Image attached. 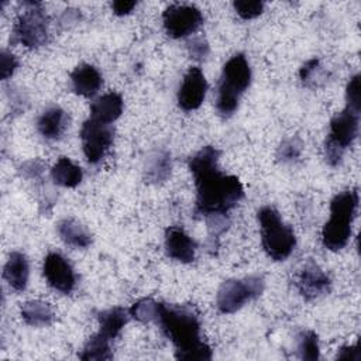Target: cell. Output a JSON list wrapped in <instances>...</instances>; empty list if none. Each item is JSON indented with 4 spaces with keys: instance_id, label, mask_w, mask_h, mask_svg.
Masks as SVG:
<instances>
[{
    "instance_id": "1f68e13d",
    "label": "cell",
    "mask_w": 361,
    "mask_h": 361,
    "mask_svg": "<svg viewBox=\"0 0 361 361\" xmlns=\"http://www.w3.org/2000/svg\"><path fill=\"white\" fill-rule=\"evenodd\" d=\"M189 54L193 59L202 61L209 55V45L202 37H196L189 42Z\"/></svg>"
},
{
    "instance_id": "f1b7e54d",
    "label": "cell",
    "mask_w": 361,
    "mask_h": 361,
    "mask_svg": "<svg viewBox=\"0 0 361 361\" xmlns=\"http://www.w3.org/2000/svg\"><path fill=\"white\" fill-rule=\"evenodd\" d=\"M345 100L347 107L361 111V90H360V75H355L350 79L345 89Z\"/></svg>"
},
{
    "instance_id": "8fae6325",
    "label": "cell",
    "mask_w": 361,
    "mask_h": 361,
    "mask_svg": "<svg viewBox=\"0 0 361 361\" xmlns=\"http://www.w3.org/2000/svg\"><path fill=\"white\" fill-rule=\"evenodd\" d=\"M293 283L306 300H313L326 295L331 286L329 275L313 261L305 262L295 272Z\"/></svg>"
},
{
    "instance_id": "4316f807",
    "label": "cell",
    "mask_w": 361,
    "mask_h": 361,
    "mask_svg": "<svg viewBox=\"0 0 361 361\" xmlns=\"http://www.w3.org/2000/svg\"><path fill=\"white\" fill-rule=\"evenodd\" d=\"M299 76L300 80L307 85V86H316L320 80L324 79L323 76V69L320 65V61L317 58H312L309 61H306L300 71H299Z\"/></svg>"
},
{
    "instance_id": "ffe728a7",
    "label": "cell",
    "mask_w": 361,
    "mask_h": 361,
    "mask_svg": "<svg viewBox=\"0 0 361 361\" xmlns=\"http://www.w3.org/2000/svg\"><path fill=\"white\" fill-rule=\"evenodd\" d=\"M128 317L130 312L120 306L103 310L99 313V333L110 341L114 340L127 324Z\"/></svg>"
},
{
    "instance_id": "3957f363",
    "label": "cell",
    "mask_w": 361,
    "mask_h": 361,
    "mask_svg": "<svg viewBox=\"0 0 361 361\" xmlns=\"http://www.w3.org/2000/svg\"><path fill=\"white\" fill-rule=\"evenodd\" d=\"M358 189L337 193L330 202V217L322 230V243L330 251L343 250L350 237L351 226L358 207Z\"/></svg>"
},
{
    "instance_id": "cb8c5ba5",
    "label": "cell",
    "mask_w": 361,
    "mask_h": 361,
    "mask_svg": "<svg viewBox=\"0 0 361 361\" xmlns=\"http://www.w3.org/2000/svg\"><path fill=\"white\" fill-rule=\"evenodd\" d=\"M79 358L83 361H106L113 358L110 340L102 336L99 331L89 337V340L85 343L82 353L79 354Z\"/></svg>"
},
{
    "instance_id": "4fadbf2b",
    "label": "cell",
    "mask_w": 361,
    "mask_h": 361,
    "mask_svg": "<svg viewBox=\"0 0 361 361\" xmlns=\"http://www.w3.org/2000/svg\"><path fill=\"white\" fill-rule=\"evenodd\" d=\"M207 82L200 68L192 66L182 79L178 92V104L185 111H192L200 107L206 97Z\"/></svg>"
},
{
    "instance_id": "e0dca14e",
    "label": "cell",
    "mask_w": 361,
    "mask_h": 361,
    "mask_svg": "<svg viewBox=\"0 0 361 361\" xmlns=\"http://www.w3.org/2000/svg\"><path fill=\"white\" fill-rule=\"evenodd\" d=\"M30 267L27 257L20 251H13L3 269V276L11 289L21 292L27 288Z\"/></svg>"
},
{
    "instance_id": "30bf717a",
    "label": "cell",
    "mask_w": 361,
    "mask_h": 361,
    "mask_svg": "<svg viewBox=\"0 0 361 361\" xmlns=\"http://www.w3.org/2000/svg\"><path fill=\"white\" fill-rule=\"evenodd\" d=\"M162 23L171 38H183L193 34L203 23L202 11L192 4H171L162 14Z\"/></svg>"
},
{
    "instance_id": "4dcf8cb0",
    "label": "cell",
    "mask_w": 361,
    "mask_h": 361,
    "mask_svg": "<svg viewBox=\"0 0 361 361\" xmlns=\"http://www.w3.org/2000/svg\"><path fill=\"white\" fill-rule=\"evenodd\" d=\"M17 68H18L17 58L11 52L3 49L0 54V78L3 80H7L10 76H13Z\"/></svg>"
},
{
    "instance_id": "83f0119b",
    "label": "cell",
    "mask_w": 361,
    "mask_h": 361,
    "mask_svg": "<svg viewBox=\"0 0 361 361\" xmlns=\"http://www.w3.org/2000/svg\"><path fill=\"white\" fill-rule=\"evenodd\" d=\"M300 157V142L296 138H286L276 151V158L282 162H293Z\"/></svg>"
},
{
    "instance_id": "603a6c76",
    "label": "cell",
    "mask_w": 361,
    "mask_h": 361,
    "mask_svg": "<svg viewBox=\"0 0 361 361\" xmlns=\"http://www.w3.org/2000/svg\"><path fill=\"white\" fill-rule=\"evenodd\" d=\"M171 169H172L171 155L166 151H155L147 159L145 179L149 183H155V185L162 183L169 178Z\"/></svg>"
},
{
    "instance_id": "d6986e66",
    "label": "cell",
    "mask_w": 361,
    "mask_h": 361,
    "mask_svg": "<svg viewBox=\"0 0 361 361\" xmlns=\"http://www.w3.org/2000/svg\"><path fill=\"white\" fill-rule=\"evenodd\" d=\"M61 240L73 248H87L92 244L90 231L75 219H62L56 224Z\"/></svg>"
},
{
    "instance_id": "f546056e",
    "label": "cell",
    "mask_w": 361,
    "mask_h": 361,
    "mask_svg": "<svg viewBox=\"0 0 361 361\" xmlns=\"http://www.w3.org/2000/svg\"><path fill=\"white\" fill-rule=\"evenodd\" d=\"M234 10L243 20H251L262 14L264 3L262 1H234Z\"/></svg>"
},
{
    "instance_id": "7402d4cb",
    "label": "cell",
    "mask_w": 361,
    "mask_h": 361,
    "mask_svg": "<svg viewBox=\"0 0 361 361\" xmlns=\"http://www.w3.org/2000/svg\"><path fill=\"white\" fill-rule=\"evenodd\" d=\"M20 314L28 326L34 327L49 326L54 320V310L49 303L38 299L25 302L20 309Z\"/></svg>"
},
{
    "instance_id": "7c38bea8",
    "label": "cell",
    "mask_w": 361,
    "mask_h": 361,
    "mask_svg": "<svg viewBox=\"0 0 361 361\" xmlns=\"http://www.w3.org/2000/svg\"><path fill=\"white\" fill-rule=\"evenodd\" d=\"M42 272L48 285L65 295L71 293L76 285V276L71 262L59 252H49L45 257Z\"/></svg>"
},
{
    "instance_id": "9c48e42d",
    "label": "cell",
    "mask_w": 361,
    "mask_h": 361,
    "mask_svg": "<svg viewBox=\"0 0 361 361\" xmlns=\"http://www.w3.org/2000/svg\"><path fill=\"white\" fill-rule=\"evenodd\" d=\"M114 130L110 124L97 121L94 118H87L80 128V140L83 154L90 164H97L102 161L110 145L113 144Z\"/></svg>"
},
{
    "instance_id": "2e32d148",
    "label": "cell",
    "mask_w": 361,
    "mask_h": 361,
    "mask_svg": "<svg viewBox=\"0 0 361 361\" xmlns=\"http://www.w3.org/2000/svg\"><path fill=\"white\" fill-rule=\"evenodd\" d=\"M66 126V111L59 106H51L45 109L37 120L38 133L47 140H58L63 134Z\"/></svg>"
},
{
    "instance_id": "484cf974",
    "label": "cell",
    "mask_w": 361,
    "mask_h": 361,
    "mask_svg": "<svg viewBox=\"0 0 361 361\" xmlns=\"http://www.w3.org/2000/svg\"><path fill=\"white\" fill-rule=\"evenodd\" d=\"M159 305L161 302H157L151 298H144L137 300L131 307H130V316L134 317L138 322L148 323V322H155L158 312H159Z\"/></svg>"
},
{
    "instance_id": "7a4b0ae2",
    "label": "cell",
    "mask_w": 361,
    "mask_h": 361,
    "mask_svg": "<svg viewBox=\"0 0 361 361\" xmlns=\"http://www.w3.org/2000/svg\"><path fill=\"white\" fill-rule=\"evenodd\" d=\"M155 323L175 347V357L188 361H207L212 350L200 334V320L196 310L186 305H159Z\"/></svg>"
},
{
    "instance_id": "9a60e30c",
    "label": "cell",
    "mask_w": 361,
    "mask_h": 361,
    "mask_svg": "<svg viewBox=\"0 0 361 361\" xmlns=\"http://www.w3.org/2000/svg\"><path fill=\"white\" fill-rule=\"evenodd\" d=\"M71 83L75 93L83 97H93L100 90L103 78L93 65L82 63L72 71Z\"/></svg>"
},
{
    "instance_id": "ac0fdd59",
    "label": "cell",
    "mask_w": 361,
    "mask_h": 361,
    "mask_svg": "<svg viewBox=\"0 0 361 361\" xmlns=\"http://www.w3.org/2000/svg\"><path fill=\"white\" fill-rule=\"evenodd\" d=\"M121 113L123 99L116 92L104 93L90 104V117L106 124H111L113 121H116L121 116Z\"/></svg>"
},
{
    "instance_id": "52a82bcc",
    "label": "cell",
    "mask_w": 361,
    "mask_h": 361,
    "mask_svg": "<svg viewBox=\"0 0 361 361\" xmlns=\"http://www.w3.org/2000/svg\"><path fill=\"white\" fill-rule=\"evenodd\" d=\"M24 11L17 17L13 32L11 42H18L25 48H39L48 42V17L42 8L41 3L25 1L23 3Z\"/></svg>"
},
{
    "instance_id": "44dd1931",
    "label": "cell",
    "mask_w": 361,
    "mask_h": 361,
    "mask_svg": "<svg viewBox=\"0 0 361 361\" xmlns=\"http://www.w3.org/2000/svg\"><path fill=\"white\" fill-rule=\"evenodd\" d=\"M51 178L55 185L62 188H76L83 178L82 168L66 157H61L51 169Z\"/></svg>"
},
{
    "instance_id": "8992f818",
    "label": "cell",
    "mask_w": 361,
    "mask_h": 361,
    "mask_svg": "<svg viewBox=\"0 0 361 361\" xmlns=\"http://www.w3.org/2000/svg\"><path fill=\"white\" fill-rule=\"evenodd\" d=\"M360 111L344 107L330 120V131L324 142V158L329 165L336 166L341 162L345 149L358 135Z\"/></svg>"
},
{
    "instance_id": "836d02e7",
    "label": "cell",
    "mask_w": 361,
    "mask_h": 361,
    "mask_svg": "<svg viewBox=\"0 0 361 361\" xmlns=\"http://www.w3.org/2000/svg\"><path fill=\"white\" fill-rule=\"evenodd\" d=\"M337 358L340 360H351V361H358L361 358V353L358 350V345H348L340 348V353L337 354Z\"/></svg>"
},
{
    "instance_id": "d4e9b609",
    "label": "cell",
    "mask_w": 361,
    "mask_h": 361,
    "mask_svg": "<svg viewBox=\"0 0 361 361\" xmlns=\"http://www.w3.org/2000/svg\"><path fill=\"white\" fill-rule=\"evenodd\" d=\"M298 351L302 360L316 361L320 357L319 353V338L312 330H303L298 336Z\"/></svg>"
},
{
    "instance_id": "5bb4252c",
    "label": "cell",
    "mask_w": 361,
    "mask_h": 361,
    "mask_svg": "<svg viewBox=\"0 0 361 361\" xmlns=\"http://www.w3.org/2000/svg\"><path fill=\"white\" fill-rule=\"evenodd\" d=\"M197 244L180 227H168L165 231V252L169 258L189 264L195 259Z\"/></svg>"
},
{
    "instance_id": "5b68a950",
    "label": "cell",
    "mask_w": 361,
    "mask_h": 361,
    "mask_svg": "<svg viewBox=\"0 0 361 361\" xmlns=\"http://www.w3.org/2000/svg\"><path fill=\"white\" fill-rule=\"evenodd\" d=\"M261 244L267 255L274 261L286 259L296 245V237L290 226H288L279 212L272 206H264L257 213Z\"/></svg>"
},
{
    "instance_id": "277c9868",
    "label": "cell",
    "mask_w": 361,
    "mask_h": 361,
    "mask_svg": "<svg viewBox=\"0 0 361 361\" xmlns=\"http://www.w3.org/2000/svg\"><path fill=\"white\" fill-rule=\"evenodd\" d=\"M251 83V68L244 54L233 55L223 66L217 96L216 110L221 117H230L238 107L240 97Z\"/></svg>"
},
{
    "instance_id": "ba28073f",
    "label": "cell",
    "mask_w": 361,
    "mask_h": 361,
    "mask_svg": "<svg viewBox=\"0 0 361 361\" xmlns=\"http://www.w3.org/2000/svg\"><path fill=\"white\" fill-rule=\"evenodd\" d=\"M264 288L265 281L261 275H250L243 279H227L217 290V309L224 314L234 313L247 302L257 299L264 292Z\"/></svg>"
},
{
    "instance_id": "d6a6232c",
    "label": "cell",
    "mask_w": 361,
    "mask_h": 361,
    "mask_svg": "<svg viewBox=\"0 0 361 361\" xmlns=\"http://www.w3.org/2000/svg\"><path fill=\"white\" fill-rule=\"evenodd\" d=\"M137 6V1H126V0H117L111 3V8L114 14L117 16H126L131 13V10Z\"/></svg>"
},
{
    "instance_id": "6da1fadb",
    "label": "cell",
    "mask_w": 361,
    "mask_h": 361,
    "mask_svg": "<svg viewBox=\"0 0 361 361\" xmlns=\"http://www.w3.org/2000/svg\"><path fill=\"white\" fill-rule=\"evenodd\" d=\"M220 152L212 145L202 147L189 158V169L195 179V214L199 217L228 216V212L244 197L241 182L219 168Z\"/></svg>"
}]
</instances>
